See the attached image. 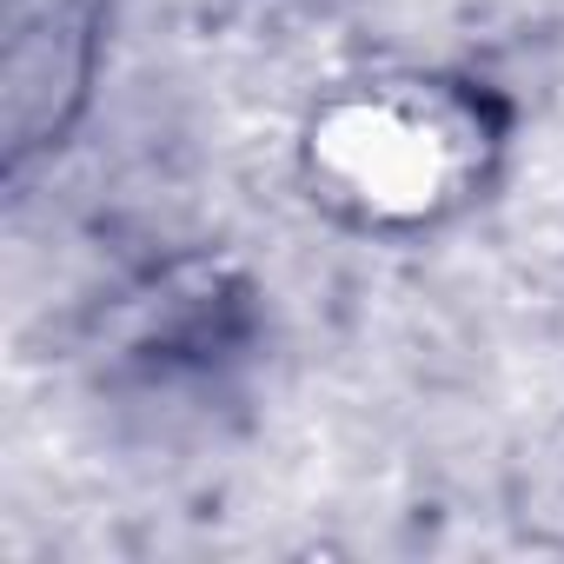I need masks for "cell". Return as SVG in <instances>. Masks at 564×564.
<instances>
[{
    "label": "cell",
    "mask_w": 564,
    "mask_h": 564,
    "mask_svg": "<svg viewBox=\"0 0 564 564\" xmlns=\"http://www.w3.org/2000/svg\"><path fill=\"white\" fill-rule=\"evenodd\" d=\"M471 140L478 133L432 94H372L333 107L313 153L339 193H359L372 213L412 219L458 193Z\"/></svg>",
    "instance_id": "obj_1"
}]
</instances>
